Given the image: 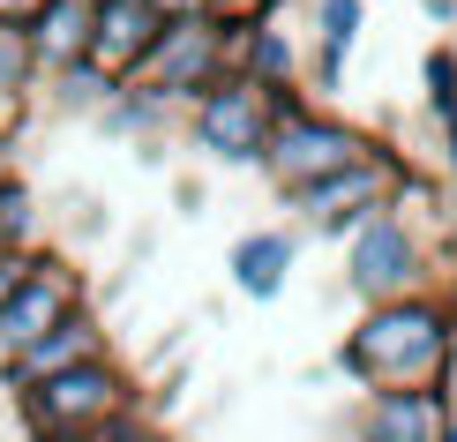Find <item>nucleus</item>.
Masks as SVG:
<instances>
[{"label":"nucleus","mask_w":457,"mask_h":442,"mask_svg":"<svg viewBox=\"0 0 457 442\" xmlns=\"http://www.w3.org/2000/svg\"><path fill=\"white\" fill-rule=\"evenodd\" d=\"M345 375L368 390H405V382H435L450 368V307H435L420 293L368 300V322L345 338Z\"/></svg>","instance_id":"1"},{"label":"nucleus","mask_w":457,"mask_h":442,"mask_svg":"<svg viewBox=\"0 0 457 442\" xmlns=\"http://www.w3.org/2000/svg\"><path fill=\"white\" fill-rule=\"evenodd\" d=\"M233 38H240V23H233V15H218V8L165 15V30L150 38V53L128 68V90H143V98H158V105L203 98V90L233 68Z\"/></svg>","instance_id":"2"},{"label":"nucleus","mask_w":457,"mask_h":442,"mask_svg":"<svg viewBox=\"0 0 457 442\" xmlns=\"http://www.w3.org/2000/svg\"><path fill=\"white\" fill-rule=\"evenodd\" d=\"M15 413H23V428L37 442H83V435H98L105 420L136 413V390H128V375L98 353V360H75L61 375L23 382V390H15Z\"/></svg>","instance_id":"3"},{"label":"nucleus","mask_w":457,"mask_h":442,"mask_svg":"<svg viewBox=\"0 0 457 442\" xmlns=\"http://www.w3.org/2000/svg\"><path fill=\"white\" fill-rule=\"evenodd\" d=\"M278 113H270V143H262V165H270L278 188H300V180H322V172L337 165H360L368 158V136L345 121H330V113H308L293 105L285 90H270Z\"/></svg>","instance_id":"4"},{"label":"nucleus","mask_w":457,"mask_h":442,"mask_svg":"<svg viewBox=\"0 0 457 442\" xmlns=\"http://www.w3.org/2000/svg\"><path fill=\"white\" fill-rule=\"evenodd\" d=\"M270 113L278 98L255 83V75L225 68L211 90L195 98V143L225 165H262V143H270Z\"/></svg>","instance_id":"5"},{"label":"nucleus","mask_w":457,"mask_h":442,"mask_svg":"<svg viewBox=\"0 0 457 442\" xmlns=\"http://www.w3.org/2000/svg\"><path fill=\"white\" fill-rule=\"evenodd\" d=\"M285 196H293V210L315 225V233H353V225H368L375 210L390 203V165L383 158H360V165L322 172V180L285 188Z\"/></svg>","instance_id":"6"},{"label":"nucleus","mask_w":457,"mask_h":442,"mask_svg":"<svg viewBox=\"0 0 457 442\" xmlns=\"http://www.w3.org/2000/svg\"><path fill=\"white\" fill-rule=\"evenodd\" d=\"M428 263H420V240L390 218V203L375 210L368 225H353V293L360 300H397V293H420Z\"/></svg>","instance_id":"7"},{"label":"nucleus","mask_w":457,"mask_h":442,"mask_svg":"<svg viewBox=\"0 0 457 442\" xmlns=\"http://www.w3.org/2000/svg\"><path fill=\"white\" fill-rule=\"evenodd\" d=\"M83 307V285H75V271L61 255H37L30 271H23V285L8 293V307H0V360L15 353V345H30L37 330H53L61 315H75Z\"/></svg>","instance_id":"8"},{"label":"nucleus","mask_w":457,"mask_h":442,"mask_svg":"<svg viewBox=\"0 0 457 442\" xmlns=\"http://www.w3.org/2000/svg\"><path fill=\"white\" fill-rule=\"evenodd\" d=\"M165 30L158 0H90V38H83V61L105 68L112 83H128V68L150 53V38Z\"/></svg>","instance_id":"9"},{"label":"nucleus","mask_w":457,"mask_h":442,"mask_svg":"<svg viewBox=\"0 0 457 442\" xmlns=\"http://www.w3.org/2000/svg\"><path fill=\"white\" fill-rule=\"evenodd\" d=\"M98 353H105L98 315H90V307H75V315H61L53 330H37L30 345H15V353L0 360V382H8V390H23V382L61 375V368H75V360H98Z\"/></svg>","instance_id":"10"},{"label":"nucleus","mask_w":457,"mask_h":442,"mask_svg":"<svg viewBox=\"0 0 457 442\" xmlns=\"http://www.w3.org/2000/svg\"><path fill=\"white\" fill-rule=\"evenodd\" d=\"M360 442H450V397L435 382H405V390H375Z\"/></svg>","instance_id":"11"},{"label":"nucleus","mask_w":457,"mask_h":442,"mask_svg":"<svg viewBox=\"0 0 457 442\" xmlns=\"http://www.w3.org/2000/svg\"><path fill=\"white\" fill-rule=\"evenodd\" d=\"M285 271H293V233H247L233 247V285L247 300H278Z\"/></svg>","instance_id":"12"},{"label":"nucleus","mask_w":457,"mask_h":442,"mask_svg":"<svg viewBox=\"0 0 457 442\" xmlns=\"http://www.w3.org/2000/svg\"><path fill=\"white\" fill-rule=\"evenodd\" d=\"M83 38H90V0H46V15L30 23L37 75L61 68V61H83Z\"/></svg>","instance_id":"13"},{"label":"nucleus","mask_w":457,"mask_h":442,"mask_svg":"<svg viewBox=\"0 0 457 442\" xmlns=\"http://www.w3.org/2000/svg\"><path fill=\"white\" fill-rule=\"evenodd\" d=\"M233 68L255 75L262 90H285V83H293V46H285V30L270 23V15L240 23V38H233Z\"/></svg>","instance_id":"14"},{"label":"nucleus","mask_w":457,"mask_h":442,"mask_svg":"<svg viewBox=\"0 0 457 442\" xmlns=\"http://www.w3.org/2000/svg\"><path fill=\"white\" fill-rule=\"evenodd\" d=\"M353 38H360V0H322V61H315L322 83H337V75H345Z\"/></svg>","instance_id":"15"},{"label":"nucleus","mask_w":457,"mask_h":442,"mask_svg":"<svg viewBox=\"0 0 457 442\" xmlns=\"http://www.w3.org/2000/svg\"><path fill=\"white\" fill-rule=\"evenodd\" d=\"M46 75H53V98H61V105H83V113H98L112 90H120L105 68H90V61H61V68H46Z\"/></svg>","instance_id":"16"},{"label":"nucleus","mask_w":457,"mask_h":442,"mask_svg":"<svg viewBox=\"0 0 457 442\" xmlns=\"http://www.w3.org/2000/svg\"><path fill=\"white\" fill-rule=\"evenodd\" d=\"M37 83V53H30V30L0 23V98H30Z\"/></svg>","instance_id":"17"},{"label":"nucleus","mask_w":457,"mask_h":442,"mask_svg":"<svg viewBox=\"0 0 457 442\" xmlns=\"http://www.w3.org/2000/svg\"><path fill=\"white\" fill-rule=\"evenodd\" d=\"M30 240H37V203L23 180L0 172V247H30Z\"/></svg>","instance_id":"18"},{"label":"nucleus","mask_w":457,"mask_h":442,"mask_svg":"<svg viewBox=\"0 0 457 442\" xmlns=\"http://www.w3.org/2000/svg\"><path fill=\"white\" fill-rule=\"evenodd\" d=\"M428 105L435 113L457 105V53H428Z\"/></svg>","instance_id":"19"},{"label":"nucleus","mask_w":457,"mask_h":442,"mask_svg":"<svg viewBox=\"0 0 457 442\" xmlns=\"http://www.w3.org/2000/svg\"><path fill=\"white\" fill-rule=\"evenodd\" d=\"M37 15H46V0H0V23H15V30H30Z\"/></svg>","instance_id":"20"},{"label":"nucleus","mask_w":457,"mask_h":442,"mask_svg":"<svg viewBox=\"0 0 457 442\" xmlns=\"http://www.w3.org/2000/svg\"><path fill=\"white\" fill-rule=\"evenodd\" d=\"M15 128H23V98H0V150L15 143Z\"/></svg>","instance_id":"21"},{"label":"nucleus","mask_w":457,"mask_h":442,"mask_svg":"<svg viewBox=\"0 0 457 442\" xmlns=\"http://www.w3.org/2000/svg\"><path fill=\"white\" fill-rule=\"evenodd\" d=\"M443 136H450V172H457V105L443 113Z\"/></svg>","instance_id":"22"},{"label":"nucleus","mask_w":457,"mask_h":442,"mask_svg":"<svg viewBox=\"0 0 457 442\" xmlns=\"http://www.w3.org/2000/svg\"><path fill=\"white\" fill-rule=\"evenodd\" d=\"M165 15H187V8H218V0H158Z\"/></svg>","instance_id":"23"},{"label":"nucleus","mask_w":457,"mask_h":442,"mask_svg":"<svg viewBox=\"0 0 457 442\" xmlns=\"http://www.w3.org/2000/svg\"><path fill=\"white\" fill-rule=\"evenodd\" d=\"M428 8H435V15H457V0H428Z\"/></svg>","instance_id":"24"},{"label":"nucleus","mask_w":457,"mask_h":442,"mask_svg":"<svg viewBox=\"0 0 457 442\" xmlns=\"http://www.w3.org/2000/svg\"><path fill=\"white\" fill-rule=\"evenodd\" d=\"M240 8H270V0H240Z\"/></svg>","instance_id":"25"},{"label":"nucleus","mask_w":457,"mask_h":442,"mask_svg":"<svg viewBox=\"0 0 457 442\" xmlns=\"http://www.w3.org/2000/svg\"><path fill=\"white\" fill-rule=\"evenodd\" d=\"M450 442H457V413H450Z\"/></svg>","instance_id":"26"}]
</instances>
